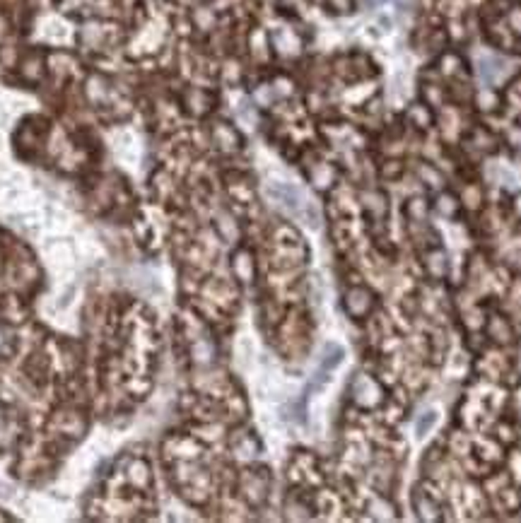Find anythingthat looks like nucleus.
Masks as SVG:
<instances>
[{
  "mask_svg": "<svg viewBox=\"0 0 521 523\" xmlns=\"http://www.w3.org/2000/svg\"><path fill=\"white\" fill-rule=\"evenodd\" d=\"M507 472H510L512 482L521 487V448H514L510 456H507Z\"/></svg>",
  "mask_w": 521,
  "mask_h": 523,
  "instance_id": "14",
  "label": "nucleus"
},
{
  "mask_svg": "<svg viewBox=\"0 0 521 523\" xmlns=\"http://www.w3.org/2000/svg\"><path fill=\"white\" fill-rule=\"evenodd\" d=\"M364 205H367V210L374 217H381L389 213V203H386V196H384V193H379V191H372V193H367V196H364Z\"/></svg>",
  "mask_w": 521,
  "mask_h": 523,
  "instance_id": "9",
  "label": "nucleus"
},
{
  "mask_svg": "<svg viewBox=\"0 0 521 523\" xmlns=\"http://www.w3.org/2000/svg\"><path fill=\"white\" fill-rule=\"evenodd\" d=\"M461 68H463V60L458 58L456 53H446V56H442V60H439V73L446 75V78H456V75H461Z\"/></svg>",
  "mask_w": 521,
  "mask_h": 523,
  "instance_id": "11",
  "label": "nucleus"
},
{
  "mask_svg": "<svg viewBox=\"0 0 521 523\" xmlns=\"http://www.w3.org/2000/svg\"><path fill=\"white\" fill-rule=\"evenodd\" d=\"M418 174H420V179H423V181H425V186H430V189H439V186L444 184L442 174L434 169L432 164H420Z\"/></svg>",
  "mask_w": 521,
  "mask_h": 523,
  "instance_id": "15",
  "label": "nucleus"
},
{
  "mask_svg": "<svg viewBox=\"0 0 521 523\" xmlns=\"http://www.w3.org/2000/svg\"><path fill=\"white\" fill-rule=\"evenodd\" d=\"M434 425H437V413H434V410H427V413L420 415L418 425H415V434H418V437H425Z\"/></svg>",
  "mask_w": 521,
  "mask_h": 523,
  "instance_id": "16",
  "label": "nucleus"
},
{
  "mask_svg": "<svg viewBox=\"0 0 521 523\" xmlns=\"http://www.w3.org/2000/svg\"><path fill=\"white\" fill-rule=\"evenodd\" d=\"M210 104H213V99H210L208 92H203V90H189V92H186V109H189L191 114H196V116L208 114Z\"/></svg>",
  "mask_w": 521,
  "mask_h": 523,
  "instance_id": "8",
  "label": "nucleus"
},
{
  "mask_svg": "<svg viewBox=\"0 0 521 523\" xmlns=\"http://www.w3.org/2000/svg\"><path fill=\"white\" fill-rule=\"evenodd\" d=\"M483 331L488 333L490 340L498 342V345H502V347L510 345V342L514 340L512 321L502 314H495V316H490V319H485V328H483Z\"/></svg>",
  "mask_w": 521,
  "mask_h": 523,
  "instance_id": "3",
  "label": "nucleus"
},
{
  "mask_svg": "<svg viewBox=\"0 0 521 523\" xmlns=\"http://www.w3.org/2000/svg\"><path fill=\"white\" fill-rule=\"evenodd\" d=\"M336 12H350L352 10V0H326Z\"/></svg>",
  "mask_w": 521,
  "mask_h": 523,
  "instance_id": "20",
  "label": "nucleus"
},
{
  "mask_svg": "<svg viewBox=\"0 0 521 523\" xmlns=\"http://www.w3.org/2000/svg\"><path fill=\"white\" fill-rule=\"evenodd\" d=\"M458 208H461V203H458L451 193H439V198H437V210H439V213L446 215V217H456Z\"/></svg>",
  "mask_w": 521,
  "mask_h": 523,
  "instance_id": "12",
  "label": "nucleus"
},
{
  "mask_svg": "<svg viewBox=\"0 0 521 523\" xmlns=\"http://www.w3.org/2000/svg\"><path fill=\"white\" fill-rule=\"evenodd\" d=\"M213 140L215 145L220 149H225V152H234V149H239V135L237 130H234L229 123H217L213 128Z\"/></svg>",
  "mask_w": 521,
  "mask_h": 523,
  "instance_id": "6",
  "label": "nucleus"
},
{
  "mask_svg": "<svg viewBox=\"0 0 521 523\" xmlns=\"http://www.w3.org/2000/svg\"><path fill=\"white\" fill-rule=\"evenodd\" d=\"M425 99H427V104H442L444 99H446V95H444V90L442 87H437V85H425Z\"/></svg>",
  "mask_w": 521,
  "mask_h": 523,
  "instance_id": "17",
  "label": "nucleus"
},
{
  "mask_svg": "<svg viewBox=\"0 0 521 523\" xmlns=\"http://www.w3.org/2000/svg\"><path fill=\"white\" fill-rule=\"evenodd\" d=\"M413 507L423 521H439V507L434 502L432 495H427L425 490H418L413 495Z\"/></svg>",
  "mask_w": 521,
  "mask_h": 523,
  "instance_id": "5",
  "label": "nucleus"
},
{
  "mask_svg": "<svg viewBox=\"0 0 521 523\" xmlns=\"http://www.w3.org/2000/svg\"><path fill=\"white\" fill-rule=\"evenodd\" d=\"M425 273L432 280H444L446 273H449V258H446V253L439 246H434L425 253Z\"/></svg>",
  "mask_w": 521,
  "mask_h": 523,
  "instance_id": "4",
  "label": "nucleus"
},
{
  "mask_svg": "<svg viewBox=\"0 0 521 523\" xmlns=\"http://www.w3.org/2000/svg\"><path fill=\"white\" fill-rule=\"evenodd\" d=\"M401 171H403V167L399 162H386V167H384V176L386 179H399Z\"/></svg>",
  "mask_w": 521,
  "mask_h": 523,
  "instance_id": "19",
  "label": "nucleus"
},
{
  "mask_svg": "<svg viewBox=\"0 0 521 523\" xmlns=\"http://www.w3.org/2000/svg\"><path fill=\"white\" fill-rule=\"evenodd\" d=\"M406 213H408V220L413 224H420L423 220H427V201L420 196L411 198V201L406 203Z\"/></svg>",
  "mask_w": 521,
  "mask_h": 523,
  "instance_id": "10",
  "label": "nucleus"
},
{
  "mask_svg": "<svg viewBox=\"0 0 521 523\" xmlns=\"http://www.w3.org/2000/svg\"><path fill=\"white\" fill-rule=\"evenodd\" d=\"M483 201H485V196H483L480 186L468 184L466 191H463V205L470 210H478V208H483Z\"/></svg>",
  "mask_w": 521,
  "mask_h": 523,
  "instance_id": "13",
  "label": "nucleus"
},
{
  "mask_svg": "<svg viewBox=\"0 0 521 523\" xmlns=\"http://www.w3.org/2000/svg\"><path fill=\"white\" fill-rule=\"evenodd\" d=\"M347 314L355 316V319H364L372 309H374V297L367 287H352L345 297Z\"/></svg>",
  "mask_w": 521,
  "mask_h": 523,
  "instance_id": "2",
  "label": "nucleus"
},
{
  "mask_svg": "<svg viewBox=\"0 0 521 523\" xmlns=\"http://www.w3.org/2000/svg\"><path fill=\"white\" fill-rule=\"evenodd\" d=\"M408 123H411L413 128L418 130H427L432 126V111H430V104H411L408 107Z\"/></svg>",
  "mask_w": 521,
  "mask_h": 523,
  "instance_id": "7",
  "label": "nucleus"
},
{
  "mask_svg": "<svg viewBox=\"0 0 521 523\" xmlns=\"http://www.w3.org/2000/svg\"><path fill=\"white\" fill-rule=\"evenodd\" d=\"M340 359H343V350H340L338 345H331L326 350V359H324V371L326 369H333V366L340 364Z\"/></svg>",
  "mask_w": 521,
  "mask_h": 523,
  "instance_id": "18",
  "label": "nucleus"
},
{
  "mask_svg": "<svg viewBox=\"0 0 521 523\" xmlns=\"http://www.w3.org/2000/svg\"><path fill=\"white\" fill-rule=\"evenodd\" d=\"M352 401L359 408H377L384 401V391L379 381L369 374H357L355 381H352Z\"/></svg>",
  "mask_w": 521,
  "mask_h": 523,
  "instance_id": "1",
  "label": "nucleus"
}]
</instances>
